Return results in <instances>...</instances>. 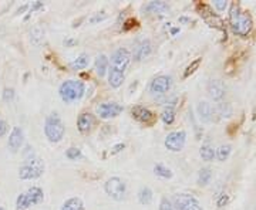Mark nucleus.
<instances>
[{
    "label": "nucleus",
    "mask_w": 256,
    "mask_h": 210,
    "mask_svg": "<svg viewBox=\"0 0 256 210\" xmlns=\"http://www.w3.org/2000/svg\"><path fill=\"white\" fill-rule=\"evenodd\" d=\"M229 24L235 34L245 37L252 31L254 20L248 11H245L239 4L234 3L229 11Z\"/></svg>",
    "instance_id": "1"
},
{
    "label": "nucleus",
    "mask_w": 256,
    "mask_h": 210,
    "mask_svg": "<svg viewBox=\"0 0 256 210\" xmlns=\"http://www.w3.org/2000/svg\"><path fill=\"white\" fill-rule=\"evenodd\" d=\"M84 92H86V85L82 80H67L58 88V94L62 100L67 104L82 100Z\"/></svg>",
    "instance_id": "2"
},
{
    "label": "nucleus",
    "mask_w": 256,
    "mask_h": 210,
    "mask_svg": "<svg viewBox=\"0 0 256 210\" xmlns=\"http://www.w3.org/2000/svg\"><path fill=\"white\" fill-rule=\"evenodd\" d=\"M44 134L46 138L50 142H60L64 138L66 134V127H64L63 121L58 117V114H50L46 118L44 122Z\"/></svg>",
    "instance_id": "3"
},
{
    "label": "nucleus",
    "mask_w": 256,
    "mask_h": 210,
    "mask_svg": "<svg viewBox=\"0 0 256 210\" xmlns=\"http://www.w3.org/2000/svg\"><path fill=\"white\" fill-rule=\"evenodd\" d=\"M44 174V162L40 158H28L24 161V164L18 169V178L23 181H32L37 179Z\"/></svg>",
    "instance_id": "4"
},
{
    "label": "nucleus",
    "mask_w": 256,
    "mask_h": 210,
    "mask_svg": "<svg viewBox=\"0 0 256 210\" xmlns=\"http://www.w3.org/2000/svg\"><path fill=\"white\" fill-rule=\"evenodd\" d=\"M44 199V193L38 188V186H33L28 189L26 192L20 193L16 199V210H26L30 206H36L40 205Z\"/></svg>",
    "instance_id": "5"
},
{
    "label": "nucleus",
    "mask_w": 256,
    "mask_h": 210,
    "mask_svg": "<svg viewBox=\"0 0 256 210\" xmlns=\"http://www.w3.org/2000/svg\"><path fill=\"white\" fill-rule=\"evenodd\" d=\"M104 191L111 199L122 201L126 196V192H127V188H126V183L122 179H120L118 176H112L104 185Z\"/></svg>",
    "instance_id": "6"
},
{
    "label": "nucleus",
    "mask_w": 256,
    "mask_h": 210,
    "mask_svg": "<svg viewBox=\"0 0 256 210\" xmlns=\"http://www.w3.org/2000/svg\"><path fill=\"white\" fill-rule=\"evenodd\" d=\"M131 58H132L131 51L124 47H120L111 55V68L117 70L120 73H126L127 67L131 63Z\"/></svg>",
    "instance_id": "7"
},
{
    "label": "nucleus",
    "mask_w": 256,
    "mask_h": 210,
    "mask_svg": "<svg viewBox=\"0 0 256 210\" xmlns=\"http://www.w3.org/2000/svg\"><path fill=\"white\" fill-rule=\"evenodd\" d=\"M185 142H186V132L184 129H180V131H172L166 135L164 145L171 152H180L184 149Z\"/></svg>",
    "instance_id": "8"
},
{
    "label": "nucleus",
    "mask_w": 256,
    "mask_h": 210,
    "mask_svg": "<svg viewBox=\"0 0 256 210\" xmlns=\"http://www.w3.org/2000/svg\"><path fill=\"white\" fill-rule=\"evenodd\" d=\"M172 78L170 75H158L150 84V91L154 95H164L171 90Z\"/></svg>",
    "instance_id": "9"
},
{
    "label": "nucleus",
    "mask_w": 256,
    "mask_h": 210,
    "mask_svg": "<svg viewBox=\"0 0 256 210\" xmlns=\"http://www.w3.org/2000/svg\"><path fill=\"white\" fill-rule=\"evenodd\" d=\"M122 105L118 104V102H114V101H110V102H102L97 107V114L100 115V118L102 119H110L118 117L120 114L122 112Z\"/></svg>",
    "instance_id": "10"
},
{
    "label": "nucleus",
    "mask_w": 256,
    "mask_h": 210,
    "mask_svg": "<svg viewBox=\"0 0 256 210\" xmlns=\"http://www.w3.org/2000/svg\"><path fill=\"white\" fill-rule=\"evenodd\" d=\"M23 141H24L23 129L20 128V127H14V128L12 129V132H10L8 146H9V149L13 154H16L18 149L22 148V145H23Z\"/></svg>",
    "instance_id": "11"
},
{
    "label": "nucleus",
    "mask_w": 256,
    "mask_h": 210,
    "mask_svg": "<svg viewBox=\"0 0 256 210\" xmlns=\"http://www.w3.org/2000/svg\"><path fill=\"white\" fill-rule=\"evenodd\" d=\"M131 114H132V118L138 121V122H142V124H146V125H150V124L154 122V114L148 110V108L142 107V105L132 107Z\"/></svg>",
    "instance_id": "12"
},
{
    "label": "nucleus",
    "mask_w": 256,
    "mask_h": 210,
    "mask_svg": "<svg viewBox=\"0 0 256 210\" xmlns=\"http://www.w3.org/2000/svg\"><path fill=\"white\" fill-rule=\"evenodd\" d=\"M151 51H152V44H151V41L148 38H146V40H141L138 44H136L134 53L131 55H134L136 61H141V60H144L146 57L151 54Z\"/></svg>",
    "instance_id": "13"
},
{
    "label": "nucleus",
    "mask_w": 256,
    "mask_h": 210,
    "mask_svg": "<svg viewBox=\"0 0 256 210\" xmlns=\"http://www.w3.org/2000/svg\"><path fill=\"white\" fill-rule=\"evenodd\" d=\"M195 202H198V199L194 195H190V193H178V195H175L174 199L171 201V203H172L174 210H182L184 208L190 206L191 203H195Z\"/></svg>",
    "instance_id": "14"
},
{
    "label": "nucleus",
    "mask_w": 256,
    "mask_h": 210,
    "mask_svg": "<svg viewBox=\"0 0 256 210\" xmlns=\"http://www.w3.org/2000/svg\"><path fill=\"white\" fill-rule=\"evenodd\" d=\"M206 90H208V94H210V98L215 101L222 100L224 95H225V87H224V84L220 80H210L208 82Z\"/></svg>",
    "instance_id": "15"
},
{
    "label": "nucleus",
    "mask_w": 256,
    "mask_h": 210,
    "mask_svg": "<svg viewBox=\"0 0 256 210\" xmlns=\"http://www.w3.org/2000/svg\"><path fill=\"white\" fill-rule=\"evenodd\" d=\"M92 125H94V115L92 114L82 112V114L78 115V118H77V128H78L80 132H82V134L88 132L92 128Z\"/></svg>",
    "instance_id": "16"
},
{
    "label": "nucleus",
    "mask_w": 256,
    "mask_h": 210,
    "mask_svg": "<svg viewBox=\"0 0 256 210\" xmlns=\"http://www.w3.org/2000/svg\"><path fill=\"white\" fill-rule=\"evenodd\" d=\"M196 111H198V115L200 118L204 121V122H210L214 119V114H215V110L212 108L208 101H201L196 107Z\"/></svg>",
    "instance_id": "17"
},
{
    "label": "nucleus",
    "mask_w": 256,
    "mask_h": 210,
    "mask_svg": "<svg viewBox=\"0 0 256 210\" xmlns=\"http://www.w3.org/2000/svg\"><path fill=\"white\" fill-rule=\"evenodd\" d=\"M108 64H110V61H108V57L106 54H100L97 55V58H96V61H94V68H96V73L98 77H104L106 73L108 71Z\"/></svg>",
    "instance_id": "18"
},
{
    "label": "nucleus",
    "mask_w": 256,
    "mask_h": 210,
    "mask_svg": "<svg viewBox=\"0 0 256 210\" xmlns=\"http://www.w3.org/2000/svg\"><path fill=\"white\" fill-rule=\"evenodd\" d=\"M124 78H126L124 73H120V71L112 70V68L108 70V84H110L112 88H118V87H121L122 82H124Z\"/></svg>",
    "instance_id": "19"
},
{
    "label": "nucleus",
    "mask_w": 256,
    "mask_h": 210,
    "mask_svg": "<svg viewBox=\"0 0 256 210\" xmlns=\"http://www.w3.org/2000/svg\"><path fill=\"white\" fill-rule=\"evenodd\" d=\"M144 9L150 13H165L170 10V6L165 1H150Z\"/></svg>",
    "instance_id": "20"
},
{
    "label": "nucleus",
    "mask_w": 256,
    "mask_h": 210,
    "mask_svg": "<svg viewBox=\"0 0 256 210\" xmlns=\"http://www.w3.org/2000/svg\"><path fill=\"white\" fill-rule=\"evenodd\" d=\"M62 210H84V203L82 198H70L64 202Z\"/></svg>",
    "instance_id": "21"
},
{
    "label": "nucleus",
    "mask_w": 256,
    "mask_h": 210,
    "mask_svg": "<svg viewBox=\"0 0 256 210\" xmlns=\"http://www.w3.org/2000/svg\"><path fill=\"white\" fill-rule=\"evenodd\" d=\"M200 155H201L202 161L205 162H210L215 158V148L210 144H204L200 149Z\"/></svg>",
    "instance_id": "22"
},
{
    "label": "nucleus",
    "mask_w": 256,
    "mask_h": 210,
    "mask_svg": "<svg viewBox=\"0 0 256 210\" xmlns=\"http://www.w3.org/2000/svg\"><path fill=\"white\" fill-rule=\"evenodd\" d=\"M152 198H154V193L152 191L148 188V186H144V188H141L140 189V192H138V201L141 205H150L151 202H152Z\"/></svg>",
    "instance_id": "23"
},
{
    "label": "nucleus",
    "mask_w": 256,
    "mask_h": 210,
    "mask_svg": "<svg viewBox=\"0 0 256 210\" xmlns=\"http://www.w3.org/2000/svg\"><path fill=\"white\" fill-rule=\"evenodd\" d=\"M87 65H88V55L86 54V53H82V54L78 55L74 61L70 63V68L77 71V70H84Z\"/></svg>",
    "instance_id": "24"
},
{
    "label": "nucleus",
    "mask_w": 256,
    "mask_h": 210,
    "mask_svg": "<svg viewBox=\"0 0 256 210\" xmlns=\"http://www.w3.org/2000/svg\"><path fill=\"white\" fill-rule=\"evenodd\" d=\"M230 152H232V146L226 144V145H220L218 149H215V158L220 161V162H225L230 156Z\"/></svg>",
    "instance_id": "25"
},
{
    "label": "nucleus",
    "mask_w": 256,
    "mask_h": 210,
    "mask_svg": "<svg viewBox=\"0 0 256 210\" xmlns=\"http://www.w3.org/2000/svg\"><path fill=\"white\" fill-rule=\"evenodd\" d=\"M154 174L160 178H162V179H171L172 178V171L162 164H156L154 166Z\"/></svg>",
    "instance_id": "26"
},
{
    "label": "nucleus",
    "mask_w": 256,
    "mask_h": 210,
    "mask_svg": "<svg viewBox=\"0 0 256 210\" xmlns=\"http://www.w3.org/2000/svg\"><path fill=\"white\" fill-rule=\"evenodd\" d=\"M161 119L164 121L166 125H171L175 121V110L172 105L170 107H165L164 111L161 112Z\"/></svg>",
    "instance_id": "27"
},
{
    "label": "nucleus",
    "mask_w": 256,
    "mask_h": 210,
    "mask_svg": "<svg viewBox=\"0 0 256 210\" xmlns=\"http://www.w3.org/2000/svg\"><path fill=\"white\" fill-rule=\"evenodd\" d=\"M210 179H212V171L210 168H202L198 174V183L201 186H206L210 182Z\"/></svg>",
    "instance_id": "28"
},
{
    "label": "nucleus",
    "mask_w": 256,
    "mask_h": 210,
    "mask_svg": "<svg viewBox=\"0 0 256 210\" xmlns=\"http://www.w3.org/2000/svg\"><path fill=\"white\" fill-rule=\"evenodd\" d=\"M66 156L70 159V161H77V159H82V154L80 148H76V146H72L66 151Z\"/></svg>",
    "instance_id": "29"
},
{
    "label": "nucleus",
    "mask_w": 256,
    "mask_h": 210,
    "mask_svg": "<svg viewBox=\"0 0 256 210\" xmlns=\"http://www.w3.org/2000/svg\"><path fill=\"white\" fill-rule=\"evenodd\" d=\"M201 61H202V58H196V60H194L191 64L186 67V70H185V73H184V78H188L191 74L195 73V71H196V68L201 65Z\"/></svg>",
    "instance_id": "30"
},
{
    "label": "nucleus",
    "mask_w": 256,
    "mask_h": 210,
    "mask_svg": "<svg viewBox=\"0 0 256 210\" xmlns=\"http://www.w3.org/2000/svg\"><path fill=\"white\" fill-rule=\"evenodd\" d=\"M160 210H174L171 201L166 199V198H162L161 202H160Z\"/></svg>",
    "instance_id": "31"
},
{
    "label": "nucleus",
    "mask_w": 256,
    "mask_h": 210,
    "mask_svg": "<svg viewBox=\"0 0 256 210\" xmlns=\"http://www.w3.org/2000/svg\"><path fill=\"white\" fill-rule=\"evenodd\" d=\"M229 202V198L226 193H220V198L216 199V205H218V208H224V206H226Z\"/></svg>",
    "instance_id": "32"
},
{
    "label": "nucleus",
    "mask_w": 256,
    "mask_h": 210,
    "mask_svg": "<svg viewBox=\"0 0 256 210\" xmlns=\"http://www.w3.org/2000/svg\"><path fill=\"white\" fill-rule=\"evenodd\" d=\"M104 18H107V13H106V11H100V13L92 14L88 21H90V23H97V21H101V20H104Z\"/></svg>",
    "instance_id": "33"
},
{
    "label": "nucleus",
    "mask_w": 256,
    "mask_h": 210,
    "mask_svg": "<svg viewBox=\"0 0 256 210\" xmlns=\"http://www.w3.org/2000/svg\"><path fill=\"white\" fill-rule=\"evenodd\" d=\"M214 6L216 7L218 11H224L228 7V1L226 0H214Z\"/></svg>",
    "instance_id": "34"
},
{
    "label": "nucleus",
    "mask_w": 256,
    "mask_h": 210,
    "mask_svg": "<svg viewBox=\"0 0 256 210\" xmlns=\"http://www.w3.org/2000/svg\"><path fill=\"white\" fill-rule=\"evenodd\" d=\"M13 97H14V90H13V88H9V87H6V88L3 90V100L12 101L13 100Z\"/></svg>",
    "instance_id": "35"
},
{
    "label": "nucleus",
    "mask_w": 256,
    "mask_h": 210,
    "mask_svg": "<svg viewBox=\"0 0 256 210\" xmlns=\"http://www.w3.org/2000/svg\"><path fill=\"white\" fill-rule=\"evenodd\" d=\"M218 110L220 111V115L222 117H229L230 115V107H229L228 104H220Z\"/></svg>",
    "instance_id": "36"
},
{
    "label": "nucleus",
    "mask_w": 256,
    "mask_h": 210,
    "mask_svg": "<svg viewBox=\"0 0 256 210\" xmlns=\"http://www.w3.org/2000/svg\"><path fill=\"white\" fill-rule=\"evenodd\" d=\"M6 132H8V124H6V121L0 119V138L6 135Z\"/></svg>",
    "instance_id": "37"
},
{
    "label": "nucleus",
    "mask_w": 256,
    "mask_h": 210,
    "mask_svg": "<svg viewBox=\"0 0 256 210\" xmlns=\"http://www.w3.org/2000/svg\"><path fill=\"white\" fill-rule=\"evenodd\" d=\"M124 148H126V144H122V142H121V144H117V145L112 148V151H111V155H116V154H118V152H121Z\"/></svg>",
    "instance_id": "38"
},
{
    "label": "nucleus",
    "mask_w": 256,
    "mask_h": 210,
    "mask_svg": "<svg viewBox=\"0 0 256 210\" xmlns=\"http://www.w3.org/2000/svg\"><path fill=\"white\" fill-rule=\"evenodd\" d=\"M182 210H202V206L200 205V202H195V203H191L190 206L184 208Z\"/></svg>",
    "instance_id": "39"
},
{
    "label": "nucleus",
    "mask_w": 256,
    "mask_h": 210,
    "mask_svg": "<svg viewBox=\"0 0 256 210\" xmlns=\"http://www.w3.org/2000/svg\"><path fill=\"white\" fill-rule=\"evenodd\" d=\"M126 24H127V26H124V30H128V28H131L132 26H137V20H132V18H131V20H128Z\"/></svg>",
    "instance_id": "40"
},
{
    "label": "nucleus",
    "mask_w": 256,
    "mask_h": 210,
    "mask_svg": "<svg viewBox=\"0 0 256 210\" xmlns=\"http://www.w3.org/2000/svg\"><path fill=\"white\" fill-rule=\"evenodd\" d=\"M77 43V40H72V38H67L66 41H64V44L67 47H70V46H73V44H76Z\"/></svg>",
    "instance_id": "41"
},
{
    "label": "nucleus",
    "mask_w": 256,
    "mask_h": 210,
    "mask_svg": "<svg viewBox=\"0 0 256 210\" xmlns=\"http://www.w3.org/2000/svg\"><path fill=\"white\" fill-rule=\"evenodd\" d=\"M0 210H6V209H3V208H0Z\"/></svg>",
    "instance_id": "42"
}]
</instances>
